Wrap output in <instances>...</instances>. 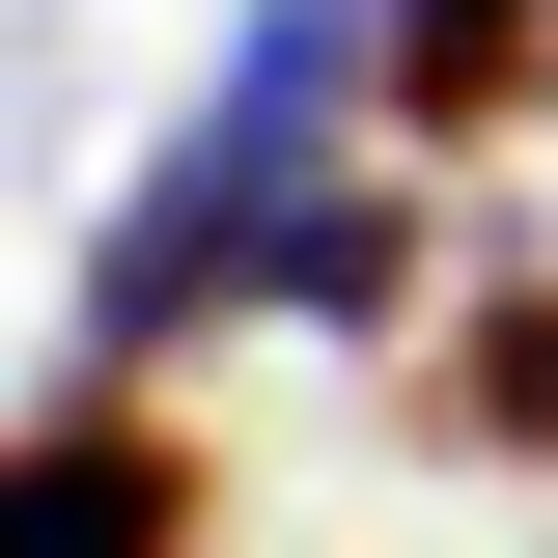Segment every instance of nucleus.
<instances>
[{
    "label": "nucleus",
    "mask_w": 558,
    "mask_h": 558,
    "mask_svg": "<svg viewBox=\"0 0 558 558\" xmlns=\"http://www.w3.org/2000/svg\"><path fill=\"white\" fill-rule=\"evenodd\" d=\"M279 196H307V112L279 84H196V112L140 140V196H112V252H84V363H168V336H223L252 307V252H279Z\"/></svg>",
    "instance_id": "1"
},
{
    "label": "nucleus",
    "mask_w": 558,
    "mask_h": 558,
    "mask_svg": "<svg viewBox=\"0 0 558 558\" xmlns=\"http://www.w3.org/2000/svg\"><path fill=\"white\" fill-rule=\"evenodd\" d=\"M0 558H196V447L84 363L57 418H0Z\"/></svg>",
    "instance_id": "2"
},
{
    "label": "nucleus",
    "mask_w": 558,
    "mask_h": 558,
    "mask_svg": "<svg viewBox=\"0 0 558 558\" xmlns=\"http://www.w3.org/2000/svg\"><path fill=\"white\" fill-rule=\"evenodd\" d=\"M558 112V0H391V140H531Z\"/></svg>",
    "instance_id": "3"
},
{
    "label": "nucleus",
    "mask_w": 558,
    "mask_h": 558,
    "mask_svg": "<svg viewBox=\"0 0 558 558\" xmlns=\"http://www.w3.org/2000/svg\"><path fill=\"white\" fill-rule=\"evenodd\" d=\"M252 307L391 336V307H418V196H391V168H307V196H279V252H252Z\"/></svg>",
    "instance_id": "4"
},
{
    "label": "nucleus",
    "mask_w": 558,
    "mask_h": 558,
    "mask_svg": "<svg viewBox=\"0 0 558 558\" xmlns=\"http://www.w3.org/2000/svg\"><path fill=\"white\" fill-rule=\"evenodd\" d=\"M418 447H475V475H558V279H475V336L418 363Z\"/></svg>",
    "instance_id": "5"
}]
</instances>
